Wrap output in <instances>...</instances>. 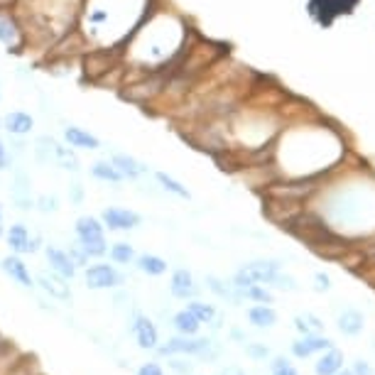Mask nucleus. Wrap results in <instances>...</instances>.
<instances>
[{
    "label": "nucleus",
    "instance_id": "obj_1",
    "mask_svg": "<svg viewBox=\"0 0 375 375\" xmlns=\"http://www.w3.org/2000/svg\"><path fill=\"white\" fill-rule=\"evenodd\" d=\"M104 228L106 226L96 216L76 218V226H74L76 238H79V246L84 248L89 257H101L108 253V243H106Z\"/></svg>",
    "mask_w": 375,
    "mask_h": 375
},
{
    "label": "nucleus",
    "instance_id": "obj_2",
    "mask_svg": "<svg viewBox=\"0 0 375 375\" xmlns=\"http://www.w3.org/2000/svg\"><path fill=\"white\" fill-rule=\"evenodd\" d=\"M0 45L8 52H22V47L27 45L25 27L17 20L15 13L0 10Z\"/></svg>",
    "mask_w": 375,
    "mask_h": 375
},
{
    "label": "nucleus",
    "instance_id": "obj_3",
    "mask_svg": "<svg viewBox=\"0 0 375 375\" xmlns=\"http://www.w3.org/2000/svg\"><path fill=\"white\" fill-rule=\"evenodd\" d=\"M277 270H280V265L277 262H250V265H246L243 270L236 272V287H241V290H246V287L250 285H260V282H272L277 277Z\"/></svg>",
    "mask_w": 375,
    "mask_h": 375
},
{
    "label": "nucleus",
    "instance_id": "obj_4",
    "mask_svg": "<svg viewBox=\"0 0 375 375\" xmlns=\"http://www.w3.org/2000/svg\"><path fill=\"white\" fill-rule=\"evenodd\" d=\"M84 282L89 290H108V287L120 285V282H123V275H120L113 265H108V262H99V265L86 267Z\"/></svg>",
    "mask_w": 375,
    "mask_h": 375
},
{
    "label": "nucleus",
    "instance_id": "obj_5",
    "mask_svg": "<svg viewBox=\"0 0 375 375\" xmlns=\"http://www.w3.org/2000/svg\"><path fill=\"white\" fill-rule=\"evenodd\" d=\"M140 213L130 211V208H120V206H108L101 213V223L108 226L111 231H133V228L140 226Z\"/></svg>",
    "mask_w": 375,
    "mask_h": 375
},
{
    "label": "nucleus",
    "instance_id": "obj_6",
    "mask_svg": "<svg viewBox=\"0 0 375 375\" xmlns=\"http://www.w3.org/2000/svg\"><path fill=\"white\" fill-rule=\"evenodd\" d=\"M45 255H47V260H50L52 270H55L57 275L64 277V280H74L76 265L71 262L69 253L62 250V248H57V246H47V248H45Z\"/></svg>",
    "mask_w": 375,
    "mask_h": 375
},
{
    "label": "nucleus",
    "instance_id": "obj_7",
    "mask_svg": "<svg viewBox=\"0 0 375 375\" xmlns=\"http://www.w3.org/2000/svg\"><path fill=\"white\" fill-rule=\"evenodd\" d=\"M35 128V118L25 111H10V113L3 118V130H8L15 138H25V135L32 133Z\"/></svg>",
    "mask_w": 375,
    "mask_h": 375
},
{
    "label": "nucleus",
    "instance_id": "obj_8",
    "mask_svg": "<svg viewBox=\"0 0 375 375\" xmlns=\"http://www.w3.org/2000/svg\"><path fill=\"white\" fill-rule=\"evenodd\" d=\"M64 143L74 150H99L101 143L94 133L79 128V125H66L64 128Z\"/></svg>",
    "mask_w": 375,
    "mask_h": 375
},
{
    "label": "nucleus",
    "instance_id": "obj_9",
    "mask_svg": "<svg viewBox=\"0 0 375 375\" xmlns=\"http://www.w3.org/2000/svg\"><path fill=\"white\" fill-rule=\"evenodd\" d=\"M8 246H10V250L15 253V255L37 250V241H32L30 231H27V226H22V223L10 226V231H8Z\"/></svg>",
    "mask_w": 375,
    "mask_h": 375
},
{
    "label": "nucleus",
    "instance_id": "obj_10",
    "mask_svg": "<svg viewBox=\"0 0 375 375\" xmlns=\"http://www.w3.org/2000/svg\"><path fill=\"white\" fill-rule=\"evenodd\" d=\"M208 341L206 339H197V341H192V339H172L169 344H164L162 348H160V353L162 355H172V353H206L208 351Z\"/></svg>",
    "mask_w": 375,
    "mask_h": 375
},
{
    "label": "nucleus",
    "instance_id": "obj_11",
    "mask_svg": "<svg viewBox=\"0 0 375 375\" xmlns=\"http://www.w3.org/2000/svg\"><path fill=\"white\" fill-rule=\"evenodd\" d=\"M133 331H135V339H138L140 348H155V346H157V329H155V324L145 314L135 316Z\"/></svg>",
    "mask_w": 375,
    "mask_h": 375
},
{
    "label": "nucleus",
    "instance_id": "obj_12",
    "mask_svg": "<svg viewBox=\"0 0 375 375\" xmlns=\"http://www.w3.org/2000/svg\"><path fill=\"white\" fill-rule=\"evenodd\" d=\"M169 292H172L177 299H189V297L197 295V285H194V277L189 270H177L172 275V282H169Z\"/></svg>",
    "mask_w": 375,
    "mask_h": 375
},
{
    "label": "nucleus",
    "instance_id": "obj_13",
    "mask_svg": "<svg viewBox=\"0 0 375 375\" xmlns=\"http://www.w3.org/2000/svg\"><path fill=\"white\" fill-rule=\"evenodd\" d=\"M111 162H113V167L118 169L120 174H123V179H138L143 177L145 172H148V167L145 164H140L135 157H130V155H113L111 157Z\"/></svg>",
    "mask_w": 375,
    "mask_h": 375
},
{
    "label": "nucleus",
    "instance_id": "obj_14",
    "mask_svg": "<svg viewBox=\"0 0 375 375\" xmlns=\"http://www.w3.org/2000/svg\"><path fill=\"white\" fill-rule=\"evenodd\" d=\"M3 265V270L8 272V275L13 277L15 282H20L22 287H32L35 285V280H32V275H30V270H27V265L20 260L17 255H10V257H6V260L0 262Z\"/></svg>",
    "mask_w": 375,
    "mask_h": 375
},
{
    "label": "nucleus",
    "instance_id": "obj_15",
    "mask_svg": "<svg viewBox=\"0 0 375 375\" xmlns=\"http://www.w3.org/2000/svg\"><path fill=\"white\" fill-rule=\"evenodd\" d=\"M324 348H331V341L329 339H321V336L306 334L304 339L297 341V344L292 346V353H295L297 358H306V355H311L314 351H324Z\"/></svg>",
    "mask_w": 375,
    "mask_h": 375
},
{
    "label": "nucleus",
    "instance_id": "obj_16",
    "mask_svg": "<svg viewBox=\"0 0 375 375\" xmlns=\"http://www.w3.org/2000/svg\"><path fill=\"white\" fill-rule=\"evenodd\" d=\"M135 262H138V270L145 272V275H164L167 272V260H162L160 255H150V253H145V255H138L135 257Z\"/></svg>",
    "mask_w": 375,
    "mask_h": 375
},
{
    "label": "nucleus",
    "instance_id": "obj_17",
    "mask_svg": "<svg viewBox=\"0 0 375 375\" xmlns=\"http://www.w3.org/2000/svg\"><path fill=\"white\" fill-rule=\"evenodd\" d=\"M91 174H94L96 179H101V182H108V184L123 182V174H120L118 169L113 167V162H108V160H99V162L91 164Z\"/></svg>",
    "mask_w": 375,
    "mask_h": 375
},
{
    "label": "nucleus",
    "instance_id": "obj_18",
    "mask_svg": "<svg viewBox=\"0 0 375 375\" xmlns=\"http://www.w3.org/2000/svg\"><path fill=\"white\" fill-rule=\"evenodd\" d=\"M64 277H47V275H40V285L45 292H50L52 297L57 299H71V292H69V285H64Z\"/></svg>",
    "mask_w": 375,
    "mask_h": 375
},
{
    "label": "nucleus",
    "instance_id": "obj_19",
    "mask_svg": "<svg viewBox=\"0 0 375 375\" xmlns=\"http://www.w3.org/2000/svg\"><path fill=\"white\" fill-rule=\"evenodd\" d=\"M341 363H344V355H341V351L329 348V353L321 355L319 363H316V375H334V373H339Z\"/></svg>",
    "mask_w": 375,
    "mask_h": 375
},
{
    "label": "nucleus",
    "instance_id": "obj_20",
    "mask_svg": "<svg viewBox=\"0 0 375 375\" xmlns=\"http://www.w3.org/2000/svg\"><path fill=\"white\" fill-rule=\"evenodd\" d=\"M174 329L182 336H194L199 331V319L189 309H184L179 314H174Z\"/></svg>",
    "mask_w": 375,
    "mask_h": 375
},
{
    "label": "nucleus",
    "instance_id": "obj_21",
    "mask_svg": "<svg viewBox=\"0 0 375 375\" xmlns=\"http://www.w3.org/2000/svg\"><path fill=\"white\" fill-rule=\"evenodd\" d=\"M155 179H157V184L164 189V192L174 194V197H179V199H192V194H189V189L184 187V184H179L174 177H169L167 172H157V174H155Z\"/></svg>",
    "mask_w": 375,
    "mask_h": 375
},
{
    "label": "nucleus",
    "instance_id": "obj_22",
    "mask_svg": "<svg viewBox=\"0 0 375 375\" xmlns=\"http://www.w3.org/2000/svg\"><path fill=\"white\" fill-rule=\"evenodd\" d=\"M248 319L255 326H272L277 321V314H275V309H270L267 304H257L248 311Z\"/></svg>",
    "mask_w": 375,
    "mask_h": 375
},
{
    "label": "nucleus",
    "instance_id": "obj_23",
    "mask_svg": "<svg viewBox=\"0 0 375 375\" xmlns=\"http://www.w3.org/2000/svg\"><path fill=\"white\" fill-rule=\"evenodd\" d=\"M111 260L118 262V265H130V262L135 260V250L130 243H113L111 246Z\"/></svg>",
    "mask_w": 375,
    "mask_h": 375
},
{
    "label": "nucleus",
    "instance_id": "obj_24",
    "mask_svg": "<svg viewBox=\"0 0 375 375\" xmlns=\"http://www.w3.org/2000/svg\"><path fill=\"white\" fill-rule=\"evenodd\" d=\"M339 326H341V331H344V334L355 336L360 329H363V316H360L358 311H344V314H341V319H339Z\"/></svg>",
    "mask_w": 375,
    "mask_h": 375
},
{
    "label": "nucleus",
    "instance_id": "obj_25",
    "mask_svg": "<svg viewBox=\"0 0 375 375\" xmlns=\"http://www.w3.org/2000/svg\"><path fill=\"white\" fill-rule=\"evenodd\" d=\"M189 311H192L194 316L199 319V324H208V321L216 316V311H213L211 304H204V302H192V304L187 306Z\"/></svg>",
    "mask_w": 375,
    "mask_h": 375
},
{
    "label": "nucleus",
    "instance_id": "obj_26",
    "mask_svg": "<svg viewBox=\"0 0 375 375\" xmlns=\"http://www.w3.org/2000/svg\"><path fill=\"white\" fill-rule=\"evenodd\" d=\"M243 295H246L248 299L260 302V304H270V302H272V295H270V292H267V290H262V287H257V285L246 287V290H243Z\"/></svg>",
    "mask_w": 375,
    "mask_h": 375
},
{
    "label": "nucleus",
    "instance_id": "obj_27",
    "mask_svg": "<svg viewBox=\"0 0 375 375\" xmlns=\"http://www.w3.org/2000/svg\"><path fill=\"white\" fill-rule=\"evenodd\" d=\"M69 257H71V262H74L76 267H86V262H89V255H86V250L79 246V243H74V246H69Z\"/></svg>",
    "mask_w": 375,
    "mask_h": 375
},
{
    "label": "nucleus",
    "instance_id": "obj_28",
    "mask_svg": "<svg viewBox=\"0 0 375 375\" xmlns=\"http://www.w3.org/2000/svg\"><path fill=\"white\" fill-rule=\"evenodd\" d=\"M208 287H211L213 292H216L218 297H231V290H228V287H223V282H218L216 277H208Z\"/></svg>",
    "mask_w": 375,
    "mask_h": 375
},
{
    "label": "nucleus",
    "instance_id": "obj_29",
    "mask_svg": "<svg viewBox=\"0 0 375 375\" xmlns=\"http://www.w3.org/2000/svg\"><path fill=\"white\" fill-rule=\"evenodd\" d=\"M138 375H164V370L160 368L157 363H145L143 368L138 370Z\"/></svg>",
    "mask_w": 375,
    "mask_h": 375
},
{
    "label": "nucleus",
    "instance_id": "obj_30",
    "mask_svg": "<svg viewBox=\"0 0 375 375\" xmlns=\"http://www.w3.org/2000/svg\"><path fill=\"white\" fill-rule=\"evenodd\" d=\"M10 162H13V160L8 157V148H6V143L0 140V172H3V169H10Z\"/></svg>",
    "mask_w": 375,
    "mask_h": 375
},
{
    "label": "nucleus",
    "instance_id": "obj_31",
    "mask_svg": "<svg viewBox=\"0 0 375 375\" xmlns=\"http://www.w3.org/2000/svg\"><path fill=\"white\" fill-rule=\"evenodd\" d=\"M40 208H42V211H57V199L55 197H42L40 199Z\"/></svg>",
    "mask_w": 375,
    "mask_h": 375
},
{
    "label": "nucleus",
    "instance_id": "obj_32",
    "mask_svg": "<svg viewBox=\"0 0 375 375\" xmlns=\"http://www.w3.org/2000/svg\"><path fill=\"white\" fill-rule=\"evenodd\" d=\"M248 355H250V358H265L267 348L265 346H248Z\"/></svg>",
    "mask_w": 375,
    "mask_h": 375
},
{
    "label": "nucleus",
    "instance_id": "obj_33",
    "mask_svg": "<svg viewBox=\"0 0 375 375\" xmlns=\"http://www.w3.org/2000/svg\"><path fill=\"white\" fill-rule=\"evenodd\" d=\"M355 375H373V370H370V365H368V363L358 360V363H355Z\"/></svg>",
    "mask_w": 375,
    "mask_h": 375
},
{
    "label": "nucleus",
    "instance_id": "obj_34",
    "mask_svg": "<svg viewBox=\"0 0 375 375\" xmlns=\"http://www.w3.org/2000/svg\"><path fill=\"white\" fill-rule=\"evenodd\" d=\"M272 375H297V370L292 368V365H282V368H275Z\"/></svg>",
    "mask_w": 375,
    "mask_h": 375
},
{
    "label": "nucleus",
    "instance_id": "obj_35",
    "mask_svg": "<svg viewBox=\"0 0 375 375\" xmlns=\"http://www.w3.org/2000/svg\"><path fill=\"white\" fill-rule=\"evenodd\" d=\"M172 368L177 370V373H189V365H184L182 360H172Z\"/></svg>",
    "mask_w": 375,
    "mask_h": 375
},
{
    "label": "nucleus",
    "instance_id": "obj_36",
    "mask_svg": "<svg viewBox=\"0 0 375 375\" xmlns=\"http://www.w3.org/2000/svg\"><path fill=\"white\" fill-rule=\"evenodd\" d=\"M316 282H319V290H329V277L326 275H316Z\"/></svg>",
    "mask_w": 375,
    "mask_h": 375
},
{
    "label": "nucleus",
    "instance_id": "obj_37",
    "mask_svg": "<svg viewBox=\"0 0 375 375\" xmlns=\"http://www.w3.org/2000/svg\"><path fill=\"white\" fill-rule=\"evenodd\" d=\"M221 375H246V373H243L241 368H226V370H223Z\"/></svg>",
    "mask_w": 375,
    "mask_h": 375
},
{
    "label": "nucleus",
    "instance_id": "obj_38",
    "mask_svg": "<svg viewBox=\"0 0 375 375\" xmlns=\"http://www.w3.org/2000/svg\"><path fill=\"white\" fill-rule=\"evenodd\" d=\"M13 3H15V0H0V10H8Z\"/></svg>",
    "mask_w": 375,
    "mask_h": 375
},
{
    "label": "nucleus",
    "instance_id": "obj_39",
    "mask_svg": "<svg viewBox=\"0 0 375 375\" xmlns=\"http://www.w3.org/2000/svg\"><path fill=\"white\" fill-rule=\"evenodd\" d=\"M282 365H287V360L285 358H277L275 363H272V368H282Z\"/></svg>",
    "mask_w": 375,
    "mask_h": 375
},
{
    "label": "nucleus",
    "instance_id": "obj_40",
    "mask_svg": "<svg viewBox=\"0 0 375 375\" xmlns=\"http://www.w3.org/2000/svg\"><path fill=\"white\" fill-rule=\"evenodd\" d=\"M334 375H353V373H348V370H344V373H334Z\"/></svg>",
    "mask_w": 375,
    "mask_h": 375
},
{
    "label": "nucleus",
    "instance_id": "obj_41",
    "mask_svg": "<svg viewBox=\"0 0 375 375\" xmlns=\"http://www.w3.org/2000/svg\"><path fill=\"white\" fill-rule=\"evenodd\" d=\"M0 223H3V208H0Z\"/></svg>",
    "mask_w": 375,
    "mask_h": 375
},
{
    "label": "nucleus",
    "instance_id": "obj_42",
    "mask_svg": "<svg viewBox=\"0 0 375 375\" xmlns=\"http://www.w3.org/2000/svg\"><path fill=\"white\" fill-rule=\"evenodd\" d=\"M0 99H3V91H0Z\"/></svg>",
    "mask_w": 375,
    "mask_h": 375
},
{
    "label": "nucleus",
    "instance_id": "obj_43",
    "mask_svg": "<svg viewBox=\"0 0 375 375\" xmlns=\"http://www.w3.org/2000/svg\"><path fill=\"white\" fill-rule=\"evenodd\" d=\"M0 236H3V228H0Z\"/></svg>",
    "mask_w": 375,
    "mask_h": 375
},
{
    "label": "nucleus",
    "instance_id": "obj_44",
    "mask_svg": "<svg viewBox=\"0 0 375 375\" xmlns=\"http://www.w3.org/2000/svg\"><path fill=\"white\" fill-rule=\"evenodd\" d=\"M0 128H3V123H0Z\"/></svg>",
    "mask_w": 375,
    "mask_h": 375
}]
</instances>
